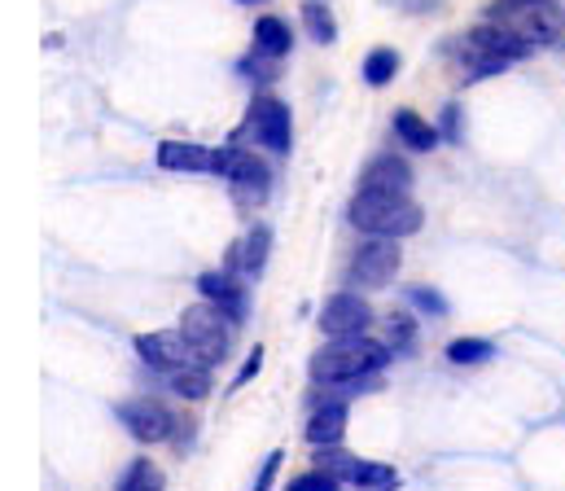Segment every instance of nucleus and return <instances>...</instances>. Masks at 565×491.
<instances>
[{
    "instance_id": "f257e3e1",
    "label": "nucleus",
    "mask_w": 565,
    "mask_h": 491,
    "mask_svg": "<svg viewBox=\"0 0 565 491\" xmlns=\"http://www.w3.org/2000/svg\"><path fill=\"white\" fill-rule=\"evenodd\" d=\"M447 53L460 62L465 79H487V75H500L509 62L531 57L535 44H526V40L513 35V31H504L500 22H482V26H473L469 35H460Z\"/></svg>"
},
{
    "instance_id": "f03ea898",
    "label": "nucleus",
    "mask_w": 565,
    "mask_h": 491,
    "mask_svg": "<svg viewBox=\"0 0 565 491\" xmlns=\"http://www.w3.org/2000/svg\"><path fill=\"white\" fill-rule=\"evenodd\" d=\"M391 360V351L364 333H351V338H333L329 346H320L311 355V377L320 386H342V382H360V377H373L382 373Z\"/></svg>"
},
{
    "instance_id": "7ed1b4c3",
    "label": "nucleus",
    "mask_w": 565,
    "mask_h": 491,
    "mask_svg": "<svg viewBox=\"0 0 565 491\" xmlns=\"http://www.w3.org/2000/svg\"><path fill=\"white\" fill-rule=\"evenodd\" d=\"M425 211L408 193H377L360 189L351 202V224L369 237H413L422 228Z\"/></svg>"
},
{
    "instance_id": "20e7f679",
    "label": "nucleus",
    "mask_w": 565,
    "mask_h": 491,
    "mask_svg": "<svg viewBox=\"0 0 565 491\" xmlns=\"http://www.w3.org/2000/svg\"><path fill=\"white\" fill-rule=\"evenodd\" d=\"M487 22H500L504 31L522 35L535 49L557 44L565 35V13L557 0H495L487 9Z\"/></svg>"
},
{
    "instance_id": "39448f33",
    "label": "nucleus",
    "mask_w": 565,
    "mask_h": 491,
    "mask_svg": "<svg viewBox=\"0 0 565 491\" xmlns=\"http://www.w3.org/2000/svg\"><path fill=\"white\" fill-rule=\"evenodd\" d=\"M211 175H224L228 189H233V198L246 202V206H250V202H264L268 189H273V171H268V163L255 159L250 150H237V146H220V150H215Z\"/></svg>"
},
{
    "instance_id": "423d86ee",
    "label": "nucleus",
    "mask_w": 565,
    "mask_h": 491,
    "mask_svg": "<svg viewBox=\"0 0 565 491\" xmlns=\"http://www.w3.org/2000/svg\"><path fill=\"white\" fill-rule=\"evenodd\" d=\"M399 268H404V250H399V237H373V242H364V246L351 255V268H347V277H351V286H364V290H382V286H391V281L399 277Z\"/></svg>"
},
{
    "instance_id": "0eeeda50",
    "label": "nucleus",
    "mask_w": 565,
    "mask_h": 491,
    "mask_svg": "<svg viewBox=\"0 0 565 491\" xmlns=\"http://www.w3.org/2000/svg\"><path fill=\"white\" fill-rule=\"evenodd\" d=\"M228 325H233V321H228L211 299L184 308V317H180V329H184V338L193 342V351H198L202 364H220V360L228 355Z\"/></svg>"
},
{
    "instance_id": "6e6552de",
    "label": "nucleus",
    "mask_w": 565,
    "mask_h": 491,
    "mask_svg": "<svg viewBox=\"0 0 565 491\" xmlns=\"http://www.w3.org/2000/svg\"><path fill=\"white\" fill-rule=\"evenodd\" d=\"M137 355H141L149 369L158 373H175V369H189V364H202L193 342L184 338V329H158V333H141L137 338Z\"/></svg>"
},
{
    "instance_id": "1a4fd4ad",
    "label": "nucleus",
    "mask_w": 565,
    "mask_h": 491,
    "mask_svg": "<svg viewBox=\"0 0 565 491\" xmlns=\"http://www.w3.org/2000/svg\"><path fill=\"white\" fill-rule=\"evenodd\" d=\"M246 128L255 132V141L273 154H289L294 146V124H289V106L277 97H255L250 102V115H246Z\"/></svg>"
},
{
    "instance_id": "9d476101",
    "label": "nucleus",
    "mask_w": 565,
    "mask_h": 491,
    "mask_svg": "<svg viewBox=\"0 0 565 491\" xmlns=\"http://www.w3.org/2000/svg\"><path fill=\"white\" fill-rule=\"evenodd\" d=\"M115 417L124 421V430L132 435V439H141V444H162V439H171V426H175V413H167L158 399H124L119 408H115Z\"/></svg>"
},
{
    "instance_id": "9b49d317",
    "label": "nucleus",
    "mask_w": 565,
    "mask_h": 491,
    "mask_svg": "<svg viewBox=\"0 0 565 491\" xmlns=\"http://www.w3.org/2000/svg\"><path fill=\"white\" fill-rule=\"evenodd\" d=\"M369 321H373V312H369V303H364L360 295H333V299L320 308V329H324L329 338L364 333Z\"/></svg>"
},
{
    "instance_id": "f8f14e48",
    "label": "nucleus",
    "mask_w": 565,
    "mask_h": 491,
    "mask_svg": "<svg viewBox=\"0 0 565 491\" xmlns=\"http://www.w3.org/2000/svg\"><path fill=\"white\" fill-rule=\"evenodd\" d=\"M198 290H202V299H211L233 325H242V321L250 317V295H246V286L233 281L228 273H202V277H198Z\"/></svg>"
},
{
    "instance_id": "ddd939ff",
    "label": "nucleus",
    "mask_w": 565,
    "mask_h": 491,
    "mask_svg": "<svg viewBox=\"0 0 565 491\" xmlns=\"http://www.w3.org/2000/svg\"><path fill=\"white\" fill-rule=\"evenodd\" d=\"M360 189H377V193H408L413 189V167L395 154H382L364 167L360 175Z\"/></svg>"
},
{
    "instance_id": "4468645a",
    "label": "nucleus",
    "mask_w": 565,
    "mask_h": 491,
    "mask_svg": "<svg viewBox=\"0 0 565 491\" xmlns=\"http://www.w3.org/2000/svg\"><path fill=\"white\" fill-rule=\"evenodd\" d=\"M347 435V404H316L311 408V421H307V444L316 448H333L338 439Z\"/></svg>"
},
{
    "instance_id": "2eb2a0df",
    "label": "nucleus",
    "mask_w": 565,
    "mask_h": 491,
    "mask_svg": "<svg viewBox=\"0 0 565 491\" xmlns=\"http://www.w3.org/2000/svg\"><path fill=\"white\" fill-rule=\"evenodd\" d=\"M158 167L162 171H211L215 167V150L193 146V141H162L158 146Z\"/></svg>"
},
{
    "instance_id": "dca6fc26",
    "label": "nucleus",
    "mask_w": 565,
    "mask_h": 491,
    "mask_svg": "<svg viewBox=\"0 0 565 491\" xmlns=\"http://www.w3.org/2000/svg\"><path fill=\"white\" fill-rule=\"evenodd\" d=\"M268 246H273V228L268 224H255L242 242V250H233V268H242L246 277H259L264 264H268Z\"/></svg>"
},
{
    "instance_id": "f3484780",
    "label": "nucleus",
    "mask_w": 565,
    "mask_h": 491,
    "mask_svg": "<svg viewBox=\"0 0 565 491\" xmlns=\"http://www.w3.org/2000/svg\"><path fill=\"white\" fill-rule=\"evenodd\" d=\"M395 137H399L408 150H422V154H429V150L438 146V128L425 124L417 110H395Z\"/></svg>"
},
{
    "instance_id": "a211bd4d",
    "label": "nucleus",
    "mask_w": 565,
    "mask_h": 491,
    "mask_svg": "<svg viewBox=\"0 0 565 491\" xmlns=\"http://www.w3.org/2000/svg\"><path fill=\"white\" fill-rule=\"evenodd\" d=\"M255 49L268 53V57H277V62L289 57V49H294V31H289V22H285V18H273V13L259 18V22H255Z\"/></svg>"
},
{
    "instance_id": "6ab92c4d",
    "label": "nucleus",
    "mask_w": 565,
    "mask_h": 491,
    "mask_svg": "<svg viewBox=\"0 0 565 491\" xmlns=\"http://www.w3.org/2000/svg\"><path fill=\"white\" fill-rule=\"evenodd\" d=\"M167 386H171L180 399H206V395H211V364L175 369V373H167Z\"/></svg>"
},
{
    "instance_id": "aec40b11",
    "label": "nucleus",
    "mask_w": 565,
    "mask_h": 491,
    "mask_svg": "<svg viewBox=\"0 0 565 491\" xmlns=\"http://www.w3.org/2000/svg\"><path fill=\"white\" fill-rule=\"evenodd\" d=\"M347 483L360 491H391L399 488V474L391 470V466H373V461H351V474H347Z\"/></svg>"
},
{
    "instance_id": "412c9836",
    "label": "nucleus",
    "mask_w": 565,
    "mask_h": 491,
    "mask_svg": "<svg viewBox=\"0 0 565 491\" xmlns=\"http://www.w3.org/2000/svg\"><path fill=\"white\" fill-rule=\"evenodd\" d=\"M360 71H364V84H369V88H386V84L399 75V53H395V49H373Z\"/></svg>"
},
{
    "instance_id": "4be33fe9",
    "label": "nucleus",
    "mask_w": 565,
    "mask_h": 491,
    "mask_svg": "<svg viewBox=\"0 0 565 491\" xmlns=\"http://www.w3.org/2000/svg\"><path fill=\"white\" fill-rule=\"evenodd\" d=\"M302 22H307V35L316 44H333L338 40V22H333V13H329L324 0H307L302 4Z\"/></svg>"
},
{
    "instance_id": "5701e85b",
    "label": "nucleus",
    "mask_w": 565,
    "mask_h": 491,
    "mask_svg": "<svg viewBox=\"0 0 565 491\" xmlns=\"http://www.w3.org/2000/svg\"><path fill=\"white\" fill-rule=\"evenodd\" d=\"M115 491H162V470L153 461H132L124 474H119V488Z\"/></svg>"
},
{
    "instance_id": "b1692460",
    "label": "nucleus",
    "mask_w": 565,
    "mask_h": 491,
    "mask_svg": "<svg viewBox=\"0 0 565 491\" xmlns=\"http://www.w3.org/2000/svg\"><path fill=\"white\" fill-rule=\"evenodd\" d=\"M495 355V346L487 342V338H456L451 346H447V360L451 364H482V360H491Z\"/></svg>"
},
{
    "instance_id": "393cba45",
    "label": "nucleus",
    "mask_w": 565,
    "mask_h": 491,
    "mask_svg": "<svg viewBox=\"0 0 565 491\" xmlns=\"http://www.w3.org/2000/svg\"><path fill=\"white\" fill-rule=\"evenodd\" d=\"M246 79H259V84H273L277 79V57H268V53H250V57H242V66H237Z\"/></svg>"
},
{
    "instance_id": "a878e982",
    "label": "nucleus",
    "mask_w": 565,
    "mask_h": 491,
    "mask_svg": "<svg viewBox=\"0 0 565 491\" xmlns=\"http://www.w3.org/2000/svg\"><path fill=\"white\" fill-rule=\"evenodd\" d=\"M351 461H355V457H347V452H338V448H316V470H324V474H333V479H342V483H347V474H351Z\"/></svg>"
},
{
    "instance_id": "bb28decb",
    "label": "nucleus",
    "mask_w": 565,
    "mask_h": 491,
    "mask_svg": "<svg viewBox=\"0 0 565 491\" xmlns=\"http://www.w3.org/2000/svg\"><path fill=\"white\" fill-rule=\"evenodd\" d=\"M408 299L422 308L425 317H447V299H443L438 290H429V286H413V290H408Z\"/></svg>"
},
{
    "instance_id": "cd10ccee",
    "label": "nucleus",
    "mask_w": 565,
    "mask_h": 491,
    "mask_svg": "<svg viewBox=\"0 0 565 491\" xmlns=\"http://www.w3.org/2000/svg\"><path fill=\"white\" fill-rule=\"evenodd\" d=\"M338 483H342V479H333V474H324V470H311V474H298L285 491H338Z\"/></svg>"
},
{
    "instance_id": "c85d7f7f",
    "label": "nucleus",
    "mask_w": 565,
    "mask_h": 491,
    "mask_svg": "<svg viewBox=\"0 0 565 491\" xmlns=\"http://www.w3.org/2000/svg\"><path fill=\"white\" fill-rule=\"evenodd\" d=\"M386 333H391V346H395V351H408V342H413V321H408V317H391V329H386Z\"/></svg>"
},
{
    "instance_id": "c756f323",
    "label": "nucleus",
    "mask_w": 565,
    "mask_h": 491,
    "mask_svg": "<svg viewBox=\"0 0 565 491\" xmlns=\"http://www.w3.org/2000/svg\"><path fill=\"white\" fill-rule=\"evenodd\" d=\"M281 461H285V452H268V457H264V470L255 474V491H268V488H273V479H277Z\"/></svg>"
},
{
    "instance_id": "7c9ffc66",
    "label": "nucleus",
    "mask_w": 565,
    "mask_h": 491,
    "mask_svg": "<svg viewBox=\"0 0 565 491\" xmlns=\"http://www.w3.org/2000/svg\"><path fill=\"white\" fill-rule=\"evenodd\" d=\"M259 369H264V346H255V351L246 355V364H242V373L233 377V386H246L250 377H259Z\"/></svg>"
},
{
    "instance_id": "2f4dec72",
    "label": "nucleus",
    "mask_w": 565,
    "mask_h": 491,
    "mask_svg": "<svg viewBox=\"0 0 565 491\" xmlns=\"http://www.w3.org/2000/svg\"><path fill=\"white\" fill-rule=\"evenodd\" d=\"M443 141L460 146V110H456V106H447V110H443Z\"/></svg>"
},
{
    "instance_id": "473e14b6",
    "label": "nucleus",
    "mask_w": 565,
    "mask_h": 491,
    "mask_svg": "<svg viewBox=\"0 0 565 491\" xmlns=\"http://www.w3.org/2000/svg\"><path fill=\"white\" fill-rule=\"evenodd\" d=\"M171 444H175V448H189V444H193V417H175V426H171Z\"/></svg>"
},
{
    "instance_id": "72a5a7b5",
    "label": "nucleus",
    "mask_w": 565,
    "mask_h": 491,
    "mask_svg": "<svg viewBox=\"0 0 565 491\" xmlns=\"http://www.w3.org/2000/svg\"><path fill=\"white\" fill-rule=\"evenodd\" d=\"M242 4H264V0H242Z\"/></svg>"
}]
</instances>
